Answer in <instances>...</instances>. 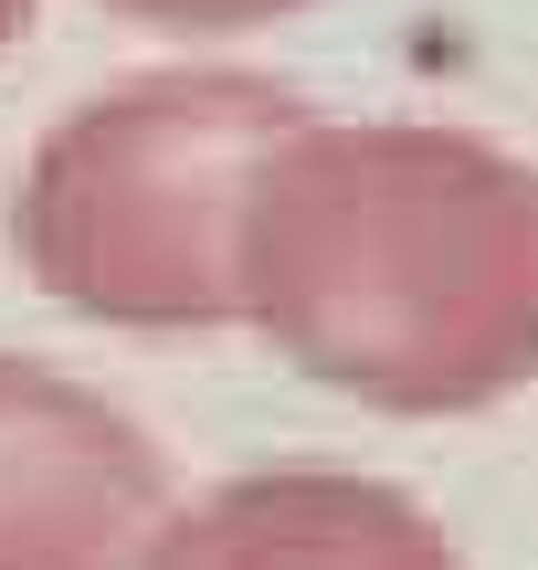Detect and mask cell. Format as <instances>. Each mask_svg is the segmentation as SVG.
I'll use <instances>...</instances> for the list:
<instances>
[{"label":"cell","mask_w":538,"mask_h":570,"mask_svg":"<svg viewBox=\"0 0 538 570\" xmlns=\"http://www.w3.org/2000/svg\"><path fill=\"white\" fill-rule=\"evenodd\" d=\"M232 317L359 412L518 402L538 381V169L476 127L307 117L243 202Z\"/></svg>","instance_id":"6da1fadb"},{"label":"cell","mask_w":538,"mask_h":570,"mask_svg":"<svg viewBox=\"0 0 538 570\" xmlns=\"http://www.w3.org/2000/svg\"><path fill=\"white\" fill-rule=\"evenodd\" d=\"M317 106L275 75H127L42 127L11 190L21 275L127 338L232 327V244L265 159Z\"/></svg>","instance_id":"7a4b0ae2"},{"label":"cell","mask_w":538,"mask_h":570,"mask_svg":"<svg viewBox=\"0 0 538 570\" xmlns=\"http://www.w3.org/2000/svg\"><path fill=\"white\" fill-rule=\"evenodd\" d=\"M169 465L106 391L0 348V570H148Z\"/></svg>","instance_id":"3957f363"},{"label":"cell","mask_w":538,"mask_h":570,"mask_svg":"<svg viewBox=\"0 0 538 570\" xmlns=\"http://www.w3.org/2000/svg\"><path fill=\"white\" fill-rule=\"evenodd\" d=\"M148 570H465L422 497L349 465H275L159 518Z\"/></svg>","instance_id":"277c9868"},{"label":"cell","mask_w":538,"mask_h":570,"mask_svg":"<svg viewBox=\"0 0 538 570\" xmlns=\"http://www.w3.org/2000/svg\"><path fill=\"white\" fill-rule=\"evenodd\" d=\"M138 32H265V21L307 11V0H106Z\"/></svg>","instance_id":"5b68a950"},{"label":"cell","mask_w":538,"mask_h":570,"mask_svg":"<svg viewBox=\"0 0 538 570\" xmlns=\"http://www.w3.org/2000/svg\"><path fill=\"white\" fill-rule=\"evenodd\" d=\"M21 32H32V0H0V53H11Z\"/></svg>","instance_id":"8992f818"}]
</instances>
